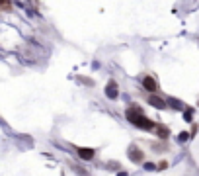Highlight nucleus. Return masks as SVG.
I'll return each mask as SVG.
<instances>
[{
	"label": "nucleus",
	"mask_w": 199,
	"mask_h": 176,
	"mask_svg": "<svg viewBox=\"0 0 199 176\" xmlns=\"http://www.w3.org/2000/svg\"><path fill=\"white\" fill-rule=\"evenodd\" d=\"M148 104L154 106V108H158V110H164V108H166V102H164L160 96H156L154 92H150V96H148Z\"/></svg>",
	"instance_id": "obj_1"
},
{
	"label": "nucleus",
	"mask_w": 199,
	"mask_h": 176,
	"mask_svg": "<svg viewBox=\"0 0 199 176\" xmlns=\"http://www.w3.org/2000/svg\"><path fill=\"white\" fill-rule=\"evenodd\" d=\"M142 88L148 90V92H156L158 90V84H156V80L152 76H145L142 78Z\"/></svg>",
	"instance_id": "obj_2"
},
{
	"label": "nucleus",
	"mask_w": 199,
	"mask_h": 176,
	"mask_svg": "<svg viewBox=\"0 0 199 176\" xmlns=\"http://www.w3.org/2000/svg\"><path fill=\"white\" fill-rule=\"evenodd\" d=\"M154 129H156V135L160 137V139H168L170 137V129H168L166 125H154Z\"/></svg>",
	"instance_id": "obj_3"
},
{
	"label": "nucleus",
	"mask_w": 199,
	"mask_h": 176,
	"mask_svg": "<svg viewBox=\"0 0 199 176\" xmlns=\"http://www.w3.org/2000/svg\"><path fill=\"white\" fill-rule=\"evenodd\" d=\"M78 155L84 161H90L92 156H94V149H82V147H78Z\"/></svg>",
	"instance_id": "obj_4"
},
{
	"label": "nucleus",
	"mask_w": 199,
	"mask_h": 176,
	"mask_svg": "<svg viewBox=\"0 0 199 176\" xmlns=\"http://www.w3.org/2000/svg\"><path fill=\"white\" fill-rule=\"evenodd\" d=\"M105 94H108L109 98H117V84L111 80L108 86H105Z\"/></svg>",
	"instance_id": "obj_5"
},
{
	"label": "nucleus",
	"mask_w": 199,
	"mask_h": 176,
	"mask_svg": "<svg viewBox=\"0 0 199 176\" xmlns=\"http://www.w3.org/2000/svg\"><path fill=\"white\" fill-rule=\"evenodd\" d=\"M129 156H131L133 161H142V153L141 151H129Z\"/></svg>",
	"instance_id": "obj_6"
},
{
	"label": "nucleus",
	"mask_w": 199,
	"mask_h": 176,
	"mask_svg": "<svg viewBox=\"0 0 199 176\" xmlns=\"http://www.w3.org/2000/svg\"><path fill=\"white\" fill-rule=\"evenodd\" d=\"M187 137H189V135H187V133H182V135H180V141H186Z\"/></svg>",
	"instance_id": "obj_7"
},
{
	"label": "nucleus",
	"mask_w": 199,
	"mask_h": 176,
	"mask_svg": "<svg viewBox=\"0 0 199 176\" xmlns=\"http://www.w3.org/2000/svg\"><path fill=\"white\" fill-rule=\"evenodd\" d=\"M0 2H6V0H0Z\"/></svg>",
	"instance_id": "obj_8"
}]
</instances>
